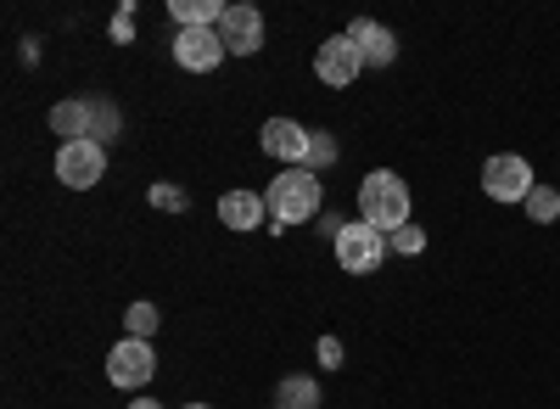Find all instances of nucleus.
<instances>
[{"label":"nucleus","mask_w":560,"mask_h":409,"mask_svg":"<svg viewBox=\"0 0 560 409\" xmlns=\"http://www.w3.org/2000/svg\"><path fill=\"white\" fill-rule=\"evenodd\" d=\"M158 331V308L152 303H129V337H152Z\"/></svg>","instance_id":"obj_17"},{"label":"nucleus","mask_w":560,"mask_h":409,"mask_svg":"<svg viewBox=\"0 0 560 409\" xmlns=\"http://www.w3.org/2000/svg\"><path fill=\"white\" fill-rule=\"evenodd\" d=\"M219 39H224V51L230 57H253L258 45H264V17H258V7H224V17H219Z\"/></svg>","instance_id":"obj_10"},{"label":"nucleus","mask_w":560,"mask_h":409,"mask_svg":"<svg viewBox=\"0 0 560 409\" xmlns=\"http://www.w3.org/2000/svg\"><path fill=\"white\" fill-rule=\"evenodd\" d=\"M325 163H337V135H314V147H308V174H319Z\"/></svg>","instance_id":"obj_18"},{"label":"nucleus","mask_w":560,"mask_h":409,"mask_svg":"<svg viewBox=\"0 0 560 409\" xmlns=\"http://www.w3.org/2000/svg\"><path fill=\"white\" fill-rule=\"evenodd\" d=\"M387 253H393L387 236L370 231L364 219H353V224H342V231H337V264L348 269V276H376Z\"/></svg>","instance_id":"obj_3"},{"label":"nucleus","mask_w":560,"mask_h":409,"mask_svg":"<svg viewBox=\"0 0 560 409\" xmlns=\"http://www.w3.org/2000/svg\"><path fill=\"white\" fill-rule=\"evenodd\" d=\"M319 359H325V365H337V359H342V348H337V337H325V342H319Z\"/></svg>","instance_id":"obj_22"},{"label":"nucleus","mask_w":560,"mask_h":409,"mask_svg":"<svg viewBox=\"0 0 560 409\" xmlns=\"http://www.w3.org/2000/svg\"><path fill=\"white\" fill-rule=\"evenodd\" d=\"M219 219L230 224V231H258L264 202H258L253 191H224V197H219Z\"/></svg>","instance_id":"obj_13"},{"label":"nucleus","mask_w":560,"mask_h":409,"mask_svg":"<svg viewBox=\"0 0 560 409\" xmlns=\"http://www.w3.org/2000/svg\"><path fill=\"white\" fill-rule=\"evenodd\" d=\"M359 219L370 224V231H404L409 224V186L393 174V168H376V174H364V186H359Z\"/></svg>","instance_id":"obj_1"},{"label":"nucleus","mask_w":560,"mask_h":409,"mask_svg":"<svg viewBox=\"0 0 560 409\" xmlns=\"http://www.w3.org/2000/svg\"><path fill=\"white\" fill-rule=\"evenodd\" d=\"M168 12H174L185 28H219V17H224L219 0H168Z\"/></svg>","instance_id":"obj_14"},{"label":"nucleus","mask_w":560,"mask_h":409,"mask_svg":"<svg viewBox=\"0 0 560 409\" xmlns=\"http://www.w3.org/2000/svg\"><path fill=\"white\" fill-rule=\"evenodd\" d=\"M314 382H287V393H280V404H287V409H314Z\"/></svg>","instance_id":"obj_19"},{"label":"nucleus","mask_w":560,"mask_h":409,"mask_svg":"<svg viewBox=\"0 0 560 409\" xmlns=\"http://www.w3.org/2000/svg\"><path fill=\"white\" fill-rule=\"evenodd\" d=\"M224 57H230V51H224L219 28H179V34H174V62H179L185 73H213Z\"/></svg>","instance_id":"obj_8"},{"label":"nucleus","mask_w":560,"mask_h":409,"mask_svg":"<svg viewBox=\"0 0 560 409\" xmlns=\"http://www.w3.org/2000/svg\"><path fill=\"white\" fill-rule=\"evenodd\" d=\"M482 191L493 202H527L533 197V163L522 152H499L482 163Z\"/></svg>","instance_id":"obj_4"},{"label":"nucleus","mask_w":560,"mask_h":409,"mask_svg":"<svg viewBox=\"0 0 560 409\" xmlns=\"http://www.w3.org/2000/svg\"><path fill=\"white\" fill-rule=\"evenodd\" d=\"M348 39L359 45L364 68H387V62L398 57V39H393L382 23H370V17H353V23H348Z\"/></svg>","instance_id":"obj_11"},{"label":"nucleus","mask_w":560,"mask_h":409,"mask_svg":"<svg viewBox=\"0 0 560 409\" xmlns=\"http://www.w3.org/2000/svg\"><path fill=\"white\" fill-rule=\"evenodd\" d=\"M258 141H264V152H269L275 163H298V168H308L314 129H303V124H292V118H269Z\"/></svg>","instance_id":"obj_9"},{"label":"nucleus","mask_w":560,"mask_h":409,"mask_svg":"<svg viewBox=\"0 0 560 409\" xmlns=\"http://www.w3.org/2000/svg\"><path fill=\"white\" fill-rule=\"evenodd\" d=\"M129 409H163V404H158V398H135Z\"/></svg>","instance_id":"obj_23"},{"label":"nucleus","mask_w":560,"mask_h":409,"mask_svg":"<svg viewBox=\"0 0 560 409\" xmlns=\"http://www.w3.org/2000/svg\"><path fill=\"white\" fill-rule=\"evenodd\" d=\"M152 371H158V353H152L147 337L113 342V353H107V382H113V387H147Z\"/></svg>","instance_id":"obj_6"},{"label":"nucleus","mask_w":560,"mask_h":409,"mask_svg":"<svg viewBox=\"0 0 560 409\" xmlns=\"http://www.w3.org/2000/svg\"><path fill=\"white\" fill-rule=\"evenodd\" d=\"M185 409H208V404H185Z\"/></svg>","instance_id":"obj_24"},{"label":"nucleus","mask_w":560,"mask_h":409,"mask_svg":"<svg viewBox=\"0 0 560 409\" xmlns=\"http://www.w3.org/2000/svg\"><path fill=\"white\" fill-rule=\"evenodd\" d=\"M527 219H533V224H555V219H560V191L533 186V197H527Z\"/></svg>","instance_id":"obj_15"},{"label":"nucleus","mask_w":560,"mask_h":409,"mask_svg":"<svg viewBox=\"0 0 560 409\" xmlns=\"http://www.w3.org/2000/svg\"><path fill=\"white\" fill-rule=\"evenodd\" d=\"M51 129L62 141H96V102H57L51 107Z\"/></svg>","instance_id":"obj_12"},{"label":"nucleus","mask_w":560,"mask_h":409,"mask_svg":"<svg viewBox=\"0 0 560 409\" xmlns=\"http://www.w3.org/2000/svg\"><path fill=\"white\" fill-rule=\"evenodd\" d=\"M107 174V147L102 141H62L57 152V179L68 191H90Z\"/></svg>","instance_id":"obj_5"},{"label":"nucleus","mask_w":560,"mask_h":409,"mask_svg":"<svg viewBox=\"0 0 560 409\" xmlns=\"http://www.w3.org/2000/svg\"><path fill=\"white\" fill-rule=\"evenodd\" d=\"M264 208L280 219V224H303L319 213V174L308 168H287V174H275L269 179V191H264Z\"/></svg>","instance_id":"obj_2"},{"label":"nucleus","mask_w":560,"mask_h":409,"mask_svg":"<svg viewBox=\"0 0 560 409\" xmlns=\"http://www.w3.org/2000/svg\"><path fill=\"white\" fill-rule=\"evenodd\" d=\"M113 39H118V45L135 39V7H118V17H113Z\"/></svg>","instance_id":"obj_21"},{"label":"nucleus","mask_w":560,"mask_h":409,"mask_svg":"<svg viewBox=\"0 0 560 409\" xmlns=\"http://www.w3.org/2000/svg\"><path fill=\"white\" fill-rule=\"evenodd\" d=\"M387 247H393L398 258H415V253H427V231H420V224H404V231L387 236Z\"/></svg>","instance_id":"obj_16"},{"label":"nucleus","mask_w":560,"mask_h":409,"mask_svg":"<svg viewBox=\"0 0 560 409\" xmlns=\"http://www.w3.org/2000/svg\"><path fill=\"white\" fill-rule=\"evenodd\" d=\"M314 73L325 79V84H331V90H348L359 73H364V57H359V45L348 39V34H331V39H325L319 45V51H314Z\"/></svg>","instance_id":"obj_7"},{"label":"nucleus","mask_w":560,"mask_h":409,"mask_svg":"<svg viewBox=\"0 0 560 409\" xmlns=\"http://www.w3.org/2000/svg\"><path fill=\"white\" fill-rule=\"evenodd\" d=\"M152 202L168 208V213H185V191L179 186H152Z\"/></svg>","instance_id":"obj_20"}]
</instances>
